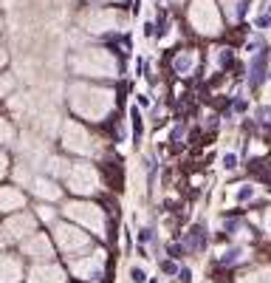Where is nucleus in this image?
<instances>
[{
  "label": "nucleus",
  "mask_w": 271,
  "mask_h": 283,
  "mask_svg": "<svg viewBox=\"0 0 271 283\" xmlns=\"http://www.w3.org/2000/svg\"><path fill=\"white\" fill-rule=\"evenodd\" d=\"M263 227H265V232L271 235V209H265V216H263Z\"/></svg>",
  "instance_id": "nucleus-17"
},
{
  "label": "nucleus",
  "mask_w": 271,
  "mask_h": 283,
  "mask_svg": "<svg viewBox=\"0 0 271 283\" xmlns=\"http://www.w3.org/2000/svg\"><path fill=\"white\" fill-rule=\"evenodd\" d=\"M62 148L71 150V153H79V156H93L99 150L96 142H93V136H90L79 122H65L62 125Z\"/></svg>",
  "instance_id": "nucleus-4"
},
{
  "label": "nucleus",
  "mask_w": 271,
  "mask_h": 283,
  "mask_svg": "<svg viewBox=\"0 0 271 283\" xmlns=\"http://www.w3.org/2000/svg\"><path fill=\"white\" fill-rule=\"evenodd\" d=\"M54 238H57V249L65 255H73L79 252V249H88V235L82 232L79 227H73V224H57L54 227Z\"/></svg>",
  "instance_id": "nucleus-6"
},
{
  "label": "nucleus",
  "mask_w": 271,
  "mask_h": 283,
  "mask_svg": "<svg viewBox=\"0 0 271 283\" xmlns=\"http://www.w3.org/2000/svg\"><path fill=\"white\" fill-rule=\"evenodd\" d=\"M102 269H105V252H90L71 261V272L77 277H82V280H99Z\"/></svg>",
  "instance_id": "nucleus-7"
},
{
  "label": "nucleus",
  "mask_w": 271,
  "mask_h": 283,
  "mask_svg": "<svg viewBox=\"0 0 271 283\" xmlns=\"http://www.w3.org/2000/svg\"><path fill=\"white\" fill-rule=\"evenodd\" d=\"M6 241H9V238H6V232H3V229H0V249H3V246H6Z\"/></svg>",
  "instance_id": "nucleus-19"
},
{
  "label": "nucleus",
  "mask_w": 271,
  "mask_h": 283,
  "mask_svg": "<svg viewBox=\"0 0 271 283\" xmlns=\"http://www.w3.org/2000/svg\"><path fill=\"white\" fill-rule=\"evenodd\" d=\"M3 232H6V238H9V241L31 238V235L37 232V218H34V216H29V213H17V216H12V218L6 221Z\"/></svg>",
  "instance_id": "nucleus-8"
},
{
  "label": "nucleus",
  "mask_w": 271,
  "mask_h": 283,
  "mask_svg": "<svg viewBox=\"0 0 271 283\" xmlns=\"http://www.w3.org/2000/svg\"><path fill=\"white\" fill-rule=\"evenodd\" d=\"M26 196L17 187H0V209L3 213H12V209H23Z\"/></svg>",
  "instance_id": "nucleus-12"
},
{
  "label": "nucleus",
  "mask_w": 271,
  "mask_h": 283,
  "mask_svg": "<svg viewBox=\"0 0 271 283\" xmlns=\"http://www.w3.org/2000/svg\"><path fill=\"white\" fill-rule=\"evenodd\" d=\"M31 187H34V193L40 198H45V201H57V198H60V187H57L51 179H34Z\"/></svg>",
  "instance_id": "nucleus-13"
},
{
  "label": "nucleus",
  "mask_w": 271,
  "mask_h": 283,
  "mask_svg": "<svg viewBox=\"0 0 271 283\" xmlns=\"http://www.w3.org/2000/svg\"><path fill=\"white\" fill-rule=\"evenodd\" d=\"M71 108L82 119L102 122L113 111V93L102 91V88H90V85H73L71 88Z\"/></svg>",
  "instance_id": "nucleus-1"
},
{
  "label": "nucleus",
  "mask_w": 271,
  "mask_h": 283,
  "mask_svg": "<svg viewBox=\"0 0 271 283\" xmlns=\"http://www.w3.org/2000/svg\"><path fill=\"white\" fill-rule=\"evenodd\" d=\"M9 170V161H6V156L0 153V179H3V173Z\"/></svg>",
  "instance_id": "nucleus-18"
},
{
  "label": "nucleus",
  "mask_w": 271,
  "mask_h": 283,
  "mask_svg": "<svg viewBox=\"0 0 271 283\" xmlns=\"http://www.w3.org/2000/svg\"><path fill=\"white\" fill-rule=\"evenodd\" d=\"M23 277V266L12 255H0V283H17Z\"/></svg>",
  "instance_id": "nucleus-11"
},
{
  "label": "nucleus",
  "mask_w": 271,
  "mask_h": 283,
  "mask_svg": "<svg viewBox=\"0 0 271 283\" xmlns=\"http://www.w3.org/2000/svg\"><path fill=\"white\" fill-rule=\"evenodd\" d=\"M23 252L29 255V258L45 261V258H51V255H54V249H51V241L45 238V235H42V232H34L31 238H26Z\"/></svg>",
  "instance_id": "nucleus-10"
},
{
  "label": "nucleus",
  "mask_w": 271,
  "mask_h": 283,
  "mask_svg": "<svg viewBox=\"0 0 271 283\" xmlns=\"http://www.w3.org/2000/svg\"><path fill=\"white\" fill-rule=\"evenodd\" d=\"M0 65H3V54H0Z\"/></svg>",
  "instance_id": "nucleus-20"
},
{
  "label": "nucleus",
  "mask_w": 271,
  "mask_h": 283,
  "mask_svg": "<svg viewBox=\"0 0 271 283\" xmlns=\"http://www.w3.org/2000/svg\"><path fill=\"white\" fill-rule=\"evenodd\" d=\"M77 68L82 74H90V77H113L116 74V60L105 51H88L77 60Z\"/></svg>",
  "instance_id": "nucleus-5"
},
{
  "label": "nucleus",
  "mask_w": 271,
  "mask_h": 283,
  "mask_svg": "<svg viewBox=\"0 0 271 283\" xmlns=\"http://www.w3.org/2000/svg\"><path fill=\"white\" fill-rule=\"evenodd\" d=\"M62 213H65L77 227H85V229L99 232V235L105 232V213H102V207H96V204H90V201H68Z\"/></svg>",
  "instance_id": "nucleus-2"
},
{
  "label": "nucleus",
  "mask_w": 271,
  "mask_h": 283,
  "mask_svg": "<svg viewBox=\"0 0 271 283\" xmlns=\"http://www.w3.org/2000/svg\"><path fill=\"white\" fill-rule=\"evenodd\" d=\"M12 139H14V128L0 116V142H12Z\"/></svg>",
  "instance_id": "nucleus-15"
},
{
  "label": "nucleus",
  "mask_w": 271,
  "mask_h": 283,
  "mask_svg": "<svg viewBox=\"0 0 271 283\" xmlns=\"http://www.w3.org/2000/svg\"><path fill=\"white\" fill-rule=\"evenodd\" d=\"M29 283H65V272L57 264H37L29 272Z\"/></svg>",
  "instance_id": "nucleus-9"
},
{
  "label": "nucleus",
  "mask_w": 271,
  "mask_h": 283,
  "mask_svg": "<svg viewBox=\"0 0 271 283\" xmlns=\"http://www.w3.org/2000/svg\"><path fill=\"white\" fill-rule=\"evenodd\" d=\"M237 283H271V269H252L246 272V275H240V280Z\"/></svg>",
  "instance_id": "nucleus-14"
},
{
  "label": "nucleus",
  "mask_w": 271,
  "mask_h": 283,
  "mask_svg": "<svg viewBox=\"0 0 271 283\" xmlns=\"http://www.w3.org/2000/svg\"><path fill=\"white\" fill-rule=\"evenodd\" d=\"M65 184L68 190H73L77 196H93L99 190V173L90 164L79 161V164H71L65 173Z\"/></svg>",
  "instance_id": "nucleus-3"
},
{
  "label": "nucleus",
  "mask_w": 271,
  "mask_h": 283,
  "mask_svg": "<svg viewBox=\"0 0 271 283\" xmlns=\"http://www.w3.org/2000/svg\"><path fill=\"white\" fill-rule=\"evenodd\" d=\"M40 209V218H45V221H54V209L51 207H37Z\"/></svg>",
  "instance_id": "nucleus-16"
}]
</instances>
